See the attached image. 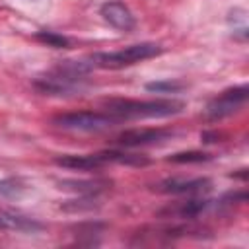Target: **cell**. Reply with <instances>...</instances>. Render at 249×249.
Returning a JSON list of instances; mask_svg holds the SVG:
<instances>
[{
    "mask_svg": "<svg viewBox=\"0 0 249 249\" xmlns=\"http://www.w3.org/2000/svg\"><path fill=\"white\" fill-rule=\"evenodd\" d=\"M99 14L111 27H115L119 31H130L136 25V19H134L130 8L119 0H107L105 4H101Z\"/></svg>",
    "mask_w": 249,
    "mask_h": 249,
    "instance_id": "obj_7",
    "label": "cell"
},
{
    "mask_svg": "<svg viewBox=\"0 0 249 249\" xmlns=\"http://www.w3.org/2000/svg\"><path fill=\"white\" fill-rule=\"evenodd\" d=\"M35 37H37L41 43H45V45H49V47H54V49H66V47L70 45V41H68L66 37H62V35H58V33H54V31H39Z\"/></svg>",
    "mask_w": 249,
    "mask_h": 249,
    "instance_id": "obj_16",
    "label": "cell"
},
{
    "mask_svg": "<svg viewBox=\"0 0 249 249\" xmlns=\"http://www.w3.org/2000/svg\"><path fill=\"white\" fill-rule=\"evenodd\" d=\"M60 189H70L82 195H97L103 189H107L111 183L107 179H88V181H78V179H68V181H60L58 183Z\"/></svg>",
    "mask_w": 249,
    "mask_h": 249,
    "instance_id": "obj_12",
    "label": "cell"
},
{
    "mask_svg": "<svg viewBox=\"0 0 249 249\" xmlns=\"http://www.w3.org/2000/svg\"><path fill=\"white\" fill-rule=\"evenodd\" d=\"M167 160L173 161V163H200V161H208L210 154H204V152H179V154L169 156Z\"/></svg>",
    "mask_w": 249,
    "mask_h": 249,
    "instance_id": "obj_15",
    "label": "cell"
},
{
    "mask_svg": "<svg viewBox=\"0 0 249 249\" xmlns=\"http://www.w3.org/2000/svg\"><path fill=\"white\" fill-rule=\"evenodd\" d=\"M27 191V185L19 177L0 179V198H16Z\"/></svg>",
    "mask_w": 249,
    "mask_h": 249,
    "instance_id": "obj_13",
    "label": "cell"
},
{
    "mask_svg": "<svg viewBox=\"0 0 249 249\" xmlns=\"http://www.w3.org/2000/svg\"><path fill=\"white\" fill-rule=\"evenodd\" d=\"M119 119H115L109 113H97V111H72V113H60L53 117V124L64 130H78V132H97L111 128Z\"/></svg>",
    "mask_w": 249,
    "mask_h": 249,
    "instance_id": "obj_4",
    "label": "cell"
},
{
    "mask_svg": "<svg viewBox=\"0 0 249 249\" xmlns=\"http://www.w3.org/2000/svg\"><path fill=\"white\" fill-rule=\"evenodd\" d=\"M43 230V224L35 218L25 214L0 208V231H14V233H37Z\"/></svg>",
    "mask_w": 249,
    "mask_h": 249,
    "instance_id": "obj_8",
    "label": "cell"
},
{
    "mask_svg": "<svg viewBox=\"0 0 249 249\" xmlns=\"http://www.w3.org/2000/svg\"><path fill=\"white\" fill-rule=\"evenodd\" d=\"M161 53V47L156 43H136L130 47H124L121 51H113V53H93L88 56V62L91 64V68H124L130 64H136L140 60L158 56Z\"/></svg>",
    "mask_w": 249,
    "mask_h": 249,
    "instance_id": "obj_3",
    "label": "cell"
},
{
    "mask_svg": "<svg viewBox=\"0 0 249 249\" xmlns=\"http://www.w3.org/2000/svg\"><path fill=\"white\" fill-rule=\"evenodd\" d=\"M247 93H249V88L245 84L243 86H233V88L222 91L218 97L208 101V105L204 109V117L208 121H220L224 117L233 115L247 101Z\"/></svg>",
    "mask_w": 249,
    "mask_h": 249,
    "instance_id": "obj_5",
    "label": "cell"
},
{
    "mask_svg": "<svg viewBox=\"0 0 249 249\" xmlns=\"http://www.w3.org/2000/svg\"><path fill=\"white\" fill-rule=\"evenodd\" d=\"M185 88V84L181 82H173V80H161V82H150L146 84L148 91H156V93H177Z\"/></svg>",
    "mask_w": 249,
    "mask_h": 249,
    "instance_id": "obj_14",
    "label": "cell"
},
{
    "mask_svg": "<svg viewBox=\"0 0 249 249\" xmlns=\"http://www.w3.org/2000/svg\"><path fill=\"white\" fill-rule=\"evenodd\" d=\"M89 70L88 60H60L49 74L35 80V88L45 95H70L82 89Z\"/></svg>",
    "mask_w": 249,
    "mask_h": 249,
    "instance_id": "obj_2",
    "label": "cell"
},
{
    "mask_svg": "<svg viewBox=\"0 0 249 249\" xmlns=\"http://www.w3.org/2000/svg\"><path fill=\"white\" fill-rule=\"evenodd\" d=\"M107 113L119 121L124 119H165L179 115L185 103L179 99H109L105 101Z\"/></svg>",
    "mask_w": 249,
    "mask_h": 249,
    "instance_id": "obj_1",
    "label": "cell"
},
{
    "mask_svg": "<svg viewBox=\"0 0 249 249\" xmlns=\"http://www.w3.org/2000/svg\"><path fill=\"white\" fill-rule=\"evenodd\" d=\"M208 200L206 198H189V200H181L173 206H165L163 210L158 212V216L163 218H183V220H193L198 214H202L208 208Z\"/></svg>",
    "mask_w": 249,
    "mask_h": 249,
    "instance_id": "obj_11",
    "label": "cell"
},
{
    "mask_svg": "<svg viewBox=\"0 0 249 249\" xmlns=\"http://www.w3.org/2000/svg\"><path fill=\"white\" fill-rule=\"evenodd\" d=\"M173 136L171 130L165 128H130L117 136V142L124 148H136V146H152L161 144Z\"/></svg>",
    "mask_w": 249,
    "mask_h": 249,
    "instance_id": "obj_6",
    "label": "cell"
},
{
    "mask_svg": "<svg viewBox=\"0 0 249 249\" xmlns=\"http://www.w3.org/2000/svg\"><path fill=\"white\" fill-rule=\"evenodd\" d=\"M210 179L206 177H196V179H167L158 185V191L161 193H171V195H196L204 193L210 189Z\"/></svg>",
    "mask_w": 249,
    "mask_h": 249,
    "instance_id": "obj_10",
    "label": "cell"
},
{
    "mask_svg": "<svg viewBox=\"0 0 249 249\" xmlns=\"http://www.w3.org/2000/svg\"><path fill=\"white\" fill-rule=\"evenodd\" d=\"M54 163L66 169H78V171H91V169H101L103 165H107L105 154H64V156H56Z\"/></svg>",
    "mask_w": 249,
    "mask_h": 249,
    "instance_id": "obj_9",
    "label": "cell"
}]
</instances>
